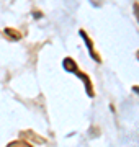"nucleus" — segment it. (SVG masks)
<instances>
[{
	"instance_id": "nucleus-5",
	"label": "nucleus",
	"mask_w": 139,
	"mask_h": 147,
	"mask_svg": "<svg viewBox=\"0 0 139 147\" xmlns=\"http://www.w3.org/2000/svg\"><path fill=\"white\" fill-rule=\"evenodd\" d=\"M138 56H139V53H138Z\"/></svg>"
},
{
	"instance_id": "nucleus-3",
	"label": "nucleus",
	"mask_w": 139,
	"mask_h": 147,
	"mask_svg": "<svg viewBox=\"0 0 139 147\" xmlns=\"http://www.w3.org/2000/svg\"><path fill=\"white\" fill-rule=\"evenodd\" d=\"M134 8H136V15H138V18H139V7H138V5H134Z\"/></svg>"
},
{
	"instance_id": "nucleus-2",
	"label": "nucleus",
	"mask_w": 139,
	"mask_h": 147,
	"mask_svg": "<svg viewBox=\"0 0 139 147\" xmlns=\"http://www.w3.org/2000/svg\"><path fill=\"white\" fill-rule=\"evenodd\" d=\"M64 67L67 70H74V62H72V59H65L64 61Z\"/></svg>"
},
{
	"instance_id": "nucleus-1",
	"label": "nucleus",
	"mask_w": 139,
	"mask_h": 147,
	"mask_svg": "<svg viewBox=\"0 0 139 147\" xmlns=\"http://www.w3.org/2000/svg\"><path fill=\"white\" fill-rule=\"evenodd\" d=\"M8 147H30V144H26L25 141H16V142L8 144Z\"/></svg>"
},
{
	"instance_id": "nucleus-4",
	"label": "nucleus",
	"mask_w": 139,
	"mask_h": 147,
	"mask_svg": "<svg viewBox=\"0 0 139 147\" xmlns=\"http://www.w3.org/2000/svg\"><path fill=\"white\" fill-rule=\"evenodd\" d=\"M93 2V5H100V0H92Z\"/></svg>"
}]
</instances>
